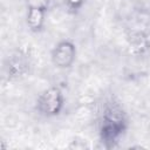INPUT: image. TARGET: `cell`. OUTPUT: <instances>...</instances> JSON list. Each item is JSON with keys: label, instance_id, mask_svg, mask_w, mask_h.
<instances>
[{"label": "cell", "instance_id": "obj_1", "mask_svg": "<svg viewBox=\"0 0 150 150\" xmlns=\"http://www.w3.org/2000/svg\"><path fill=\"white\" fill-rule=\"evenodd\" d=\"M129 129V116L122 103L112 97L103 101L98 110L97 135L104 149H114Z\"/></svg>", "mask_w": 150, "mask_h": 150}, {"label": "cell", "instance_id": "obj_5", "mask_svg": "<svg viewBox=\"0 0 150 150\" xmlns=\"http://www.w3.org/2000/svg\"><path fill=\"white\" fill-rule=\"evenodd\" d=\"M129 50L132 55H144L150 49V33L144 29L132 28L127 34Z\"/></svg>", "mask_w": 150, "mask_h": 150}, {"label": "cell", "instance_id": "obj_7", "mask_svg": "<svg viewBox=\"0 0 150 150\" xmlns=\"http://www.w3.org/2000/svg\"><path fill=\"white\" fill-rule=\"evenodd\" d=\"M87 0H63V6L68 14L77 15L84 7Z\"/></svg>", "mask_w": 150, "mask_h": 150}, {"label": "cell", "instance_id": "obj_6", "mask_svg": "<svg viewBox=\"0 0 150 150\" xmlns=\"http://www.w3.org/2000/svg\"><path fill=\"white\" fill-rule=\"evenodd\" d=\"M47 13L48 12L41 11V9H33V8L26 9L25 21H26V26L30 33L40 34L45 30Z\"/></svg>", "mask_w": 150, "mask_h": 150}, {"label": "cell", "instance_id": "obj_2", "mask_svg": "<svg viewBox=\"0 0 150 150\" xmlns=\"http://www.w3.org/2000/svg\"><path fill=\"white\" fill-rule=\"evenodd\" d=\"M66 107V97L61 87L53 84L43 89L34 102L35 112L43 118H54L62 114Z\"/></svg>", "mask_w": 150, "mask_h": 150}, {"label": "cell", "instance_id": "obj_3", "mask_svg": "<svg viewBox=\"0 0 150 150\" xmlns=\"http://www.w3.org/2000/svg\"><path fill=\"white\" fill-rule=\"evenodd\" d=\"M32 56L25 48H15L4 59V76L8 82L21 81L32 70Z\"/></svg>", "mask_w": 150, "mask_h": 150}, {"label": "cell", "instance_id": "obj_8", "mask_svg": "<svg viewBox=\"0 0 150 150\" xmlns=\"http://www.w3.org/2000/svg\"><path fill=\"white\" fill-rule=\"evenodd\" d=\"M52 0H25V6L27 8H33V9H41L48 12L50 8Z\"/></svg>", "mask_w": 150, "mask_h": 150}, {"label": "cell", "instance_id": "obj_4", "mask_svg": "<svg viewBox=\"0 0 150 150\" xmlns=\"http://www.w3.org/2000/svg\"><path fill=\"white\" fill-rule=\"evenodd\" d=\"M77 57V47L70 39H62L57 41L50 50L52 64L60 70L70 69Z\"/></svg>", "mask_w": 150, "mask_h": 150}]
</instances>
